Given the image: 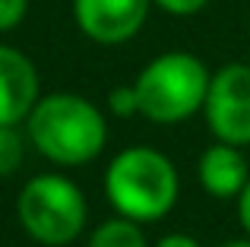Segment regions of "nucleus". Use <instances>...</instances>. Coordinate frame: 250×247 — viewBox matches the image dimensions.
Here are the masks:
<instances>
[{"label":"nucleus","mask_w":250,"mask_h":247,"mask_svg":"<svg viewBox=\"0 0 250 247\" xmlns=\"http://www.w3.org/2000/svg\"><path fill=\"white\" fill-rule=\"evenodd\" d=\"M200 181L212 197L219 200H231L241 197V190L247 187L250 171H247V159L241 155V149L234 143H215L200 155Z\"/></svg>","instance_id":"8"},{"label":"nucleus","mask_w":250,"mask_h":247,"mask_svg":"<svg viewBox=\"0 0 250 247\" xmlns=\"http://www.w3.org/2000/svg\"><path fill=\"white\" fill-rule=\"evenodd\" d=\"M104 190L121 216L133 222H155L177 203V171L162 152L133 146L108 165Z\"/></svg>","instance_id":"2"},{"label":"nucleus","mask_w":250,"mask_h":247,"mask_svg":"<svg viewBox=\"0 0 250 247\" xmlns=\"http://www.w3.org/2000/svg\"><path fill=\"white\" fill-rule=\"evenodd\" d=\"M152 3L162 6V10L171 13V16H193V13H200L209 0H152Z\"/></svg>","instance_id":"13"},{"label":"nucleus","mask_w":250,"mask_h":247,"mask_svg":"<svg viewBox=\"0 0 250 247\" xmlns=\"http://www.w3.org/2000/svg\"><path fill=\"white\" fill-rule=\"evenodd\" d=\"M152 0H73L76 25L98 44H121L143 29Z\"/></svg>","instance_id":"6"},{"label":"nucleus","mask_w":250,"mask_h":247,"mask_svg":"<svg viewBox=\"0 0 250 247\" xmlns=\"http://www.w3.org/2000/svg\"><path fill=\"white\" fill-rule=\"evenodd\" d=\"M16 212L22 228L38 244L63 247L76 241L85 225V197L73 181L61 174H38L22 187Z\"/></svg>","instance_id":"4"},{"label":"nucleus","mask_w":250,"mask_h":247,"mask_svg":"<svg viewBox=\"0 0 250 247\" xmlns=\"http://www.w3.org/2000/svg\"><path fill=\"white\" fill-rule=\"evenodd\" d=\"M225 247H250V241H228Z\"/></svg>","instance_id":"16"},{"label":"nucleus","mask_w":250,"mask_h":247,"mask_svg":"<svg viewBox=\"0 0 250 247\" xmlns=\"http://www.w3.org/2000/svg\"><path fill=\"white\" fill-rule=\"evenodd\" d=\"M38 102L35 63L16 48L0 44V124H19Z\"/></svg>","instance_id":"7"},{"label":"nucleus","mask_w":250,"mask_h":247,"mask_svg":"<svg viewBox=\"0 0 250 247\" xmlns=\"http://www.w3.org/2000/svg\"><path fill=\"white\" fill-rule=\"evenodd\" d=\"M22 152H25V143L19 136L16 124H0V178L13 174L22 165Z\"/></svg>","instance_id":"10"},{"label":"nucleus","mask_w":250,"mask_h":247,"mask_svg":"<svg viewBox=\"0 0 250 247\" xmlns=\"http://www.w3.org/2000/svg\"><path fill=\"white\" fill-rule=\"evenodd\" d=\"M155 247H200L190 235H165Z\"/></svg>","instance_id":"15"},{"label":"nucleus","mask_w":250,"mask_h":247,"mask_svg":"<svg viewBox=\"0 0 250 247\" xmlns=\"http://www.w3.org/2000/svg\"><path fill=\"white\" fill-rule=\"evenodd\" d=\"M209 130L215 140L247 146L250 143V67L225 63L209 80V92L203 102Z\"/></svg>","instance_id":"5"},{"label":"nucleus","mask_w":250,"mask_h":247,"mask_svg":"<svg viewBox=\"0 0 250 247\" xmlns=\"http://www.w3.org/2000/svg\"><path fill=\"white\" fill-rule=\"evenodd\" d=\"M108 108L117 118H130V114H140V102H136V89L133 86H117L108 95Z\"/></svg>","instance_id":"11"},{"label":"nucleus","mask_w":250,"mask_h":247,"mask_svg":"<svg viewBox=\"0 0 250 247\" xmlns=\"http://www.w3.org/2000/svg\"><path fill=\"white\" fill-rule=\"evenodd\" d=\"M238 216H241V225H244L247 235H250V181H247L244 190H241V197H238Z\"/></svg>","instance_id":"14"},{"label":"nucleus","mask_w":250,"mask_h":247,"mask_svg":"<svg viewBox=\"0 0 250 247\" xmlns=\"http://www.w3.org/2000/svg\"><path fill=\"white\" fill-rule=\"evenodd\" d=\"M89 247H146L140 225L133 219H108L102 222L89 238Z\"/></svg>","instance_id":"9"},{"label":"nucleus","mask_w":250,"mask_h":247,"mask_svg":"<svg viewBox=\"0 0 250 247\" xmlns=\"http://www.w3.org/2000/svg\"><path fill=\"white\" fill-rule=\"evenodd\" d=\"M29 140L42 155L61 165H83L104 149L108 124L89 99L73 92H54L35 102L25 118Z\"/></svg>","instance_id":"1"},{"label":"nucleus","mask_w":250,"mask_h":247,"mask_svg":"<svg viewBox=\"0 0 250 247\" xmlns=\"http://www.w3.org/2000/svg\"><path fill=\"white\" fill-rule=\"evenodd\" d=\"M212 73L196 54L168 51L140 70L133 89L140 114L155 124H177L196 114L206 102Z\"/></svg>","instance_id":"3"},{"label":"nucleus","mask_w":250,"mask_h":247,"mask_svg":"<svg viewBox=\"0 0 250 247\" xmlns=\"http://www.w3.org/2000/svg\"><path fill=\"white\" fill-rule=\"evenodd\" d=\"M29 13V0H0V32L16 29Z\"/></svg>","instance_id":"12"}]
</instances>
